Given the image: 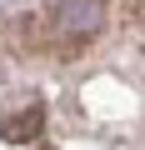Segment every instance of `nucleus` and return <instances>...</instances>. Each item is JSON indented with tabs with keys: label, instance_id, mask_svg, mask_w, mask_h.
Listing matches in <instances>:
<instances>
[{
	"label": "nucleus",
	"instance_id": "nucleus-2",
	"mask_svg": "<svg viewBox=\"0 0 145 150\" xmlns=\"http://www.w3.org/2000/svg\"><path fill=\"white\" fill-rule=\"evenodd\" d=\"M40 125H45V105L30 95V100H20V105H5L0 110V135H5L10 145H25V140H35L40 135Z\"/></svg>",
	"mask_w": 145,
	"mask_h": 150
},
{
	"label": "nucleus",
	"instance_id": "nucleus-1",
	"mask_svg": "<svg viewBox=\"0 0 145 150\" xmlns=\"http://www.w3.org/2000/svg\"><path fill=\"white\" fill-rule=\"evenodd\" d=\"M105 25H110V5H105V0H55L50 20H45V35L55 45H65V50H80Z\"/></svg>",
	"mask_w": 145,
	"mask_h": 150
}]
</instances>
